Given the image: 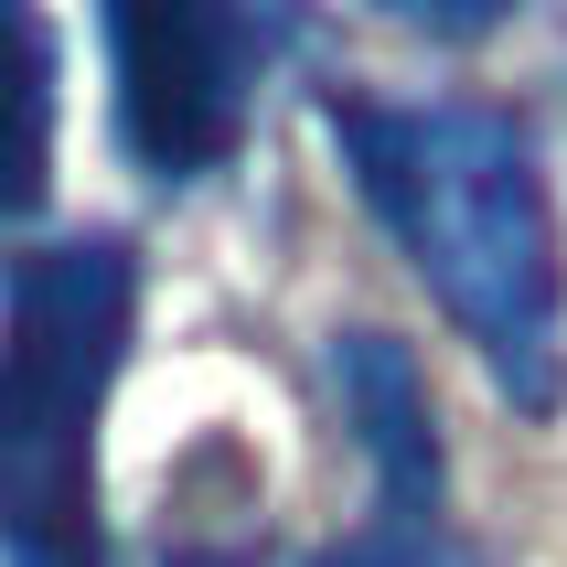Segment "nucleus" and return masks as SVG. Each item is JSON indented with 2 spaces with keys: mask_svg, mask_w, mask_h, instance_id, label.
I'll use <instances>...</instances> for the list:
<instances>
[{
  "mask_svg": "<svg viewBox=\"0 0 567 567\" xmlns=\"http://www.w3.org/2000/svg\"><path fill=\"white\" fill-rule=\"evenodd\" d=\"M54 183V22L0 0V225L43 215Z\"/></svg>",
  "mask_w": 567,
  "mask_h": 567,
  "instance_id": "39448f33",
  "label": "nucleus"
},
{
  "mask_svg": "<svg viewBox=\"0 0 567 567\" xmlns=\"http://www.w3.org/2000/svg\"><path fill=\"white\" fill-rule=\"evenodd\" d=\"M321 118H332L353 193L375 204L396 257L429 279V300L461 321L482 375L525 417H546L567 396V257H557L536 140L482 96H450V107L321 96Z\"/></svg>",
  "mask_w": 567,
  "mask_h": 567,
  "instance_id": "f257e3e1",
  "label": "nucleus"
},
{
  "mask_svg": "<svg viewBox=\"0 0 567 567\" xmlns=\"http://www.w3.org/2000/svg\"><path fill=\"white\" fill-rule=\"evenodd\" d=\"M140 332L128 236H54L0 268V567H107L96 417Z\"/></svg>",
  "mask_w": 567,
  "mask_h": 567,
  "instance_id": "f03ea898",
  "label": "nucleus"
},
{
  "mask_svg": "<svg viewBox=\"0 0 567 567\" xmlns=\"http://www.w3.org/2000/svg\"><path fill=\"white\" fill-rule=\"evenodd\" d=\"M332 385H343L353 450L375 461V514L343 546H321L311 567H482L450 525L440 493V429H429V385L385 332H343L332 343Z\"/></svg>",
  "mask_w": 567,
  "mask_h": 567,
  "instance_id": "20e7f679",
  "label": "nucleus"
},
{
  "mask_svg": "<svg viewBox=\"0 0 567 567\" xmlns=\"http://www.w3.org/2000/svg\"><path fill=\"white\" fill-rule=\"evenodd\" d=\"M107 64H118V151L151 183H204L236 161L257 75L289 54V11H215V0H107Z\"/></svg>",
  "mask_w": 567,
  "mask_h": 567,
  "instance_id": "7ed1b4c3",
  "label": "nucleus"
}]
</instances>
